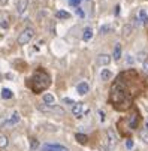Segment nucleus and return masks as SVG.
Returning a JSON list of instances; mask_svg holds the SVG:
<instances>
[{
  "label": "nucleus",
  "instance_id": "obj_8",
  "mask_svg": "<svg viewBox=\"0 0 148 151\" xmlns=\"http://www.w3.org/2000/svg\"><path fill=\"white\" fill-rule=\"evenodd\" d=\"M72 114L75 115V118H82V115H84V105L82 103H75L72 106Z\"/></svg>",
  "mask_w": 148,
  "mask_h": 151
},
{
  "label": "nucleus",
  "instance_id": "obj_25",
  "mask_svg": "<svg viewBox=\"0 0 148 151\" xmlns=\"http://www.w3.org/2000/svg\"><path fill=\"white\" fill-rule=\"evenodd\" d=\"M133 145H135V144H133V141H132L130 138H129L127 141H126V148H127V150H132V148H133Z\"/></svg>",
  "mask_w": 148,
  "mask_h": 151
},
{
  "label": "nucleus",
  "instance_id": "obj_30",
  "mask_svg": "<svg viewBox=\"0 0 148 151\" xmlns=\"http://www.w3.org/2000/svg\"><path fill=\"white\" fill-rule=\"evenodd\" d=\"M138 60L144 63V61H145V52H139V55H138Z\"/></svg>",
  "mask_w": 148,
  "mask_h": 151
},
{
  "label": "nucleus",
  "instance_id": "obj_23",
  "mask_svg": "<svg viewBox=\"0 0 148 151\" xmlns=\"http://www.w3.org/2000/svg\"><path fill=\"white\" fill-rule=\"evenodd\" d=\"M109 32H112V27H111L109 24H105V26L100 27V33H102V35H106V33H109Z\"/></svg>",
  "mask_w": 148,
  "mask_h": 151
},
{
  "label": "nucleus",
  "instance_id": "obj_19",
  "mask_svg": "<svg viewBox=\"0 0 148 151\" xmlns=\"http://www.w3.org/2000/svg\"><path fill=\"white\" fill-rule=\"evenodd\" d=\"M75 138H76V141H78L79 144H87V141H88L87 135H82V133H76Z\"/></svg>",
  "mask_w": 148,
  "mask_h": 151
},
{
  "label": "nucleus",
  "instance_id": "obj_12",
  "mask_svg": "<svg viewBox=\"0 0 148 151\" xmlns=\"http://www.w3.org/2000/svg\"><path fill=\"white\" fill-rule=\"evenodd\" d=\"M27 5H29V0H19V2H18V8H17V11H18L19 15H23V14L27 11Z\"/></svg>",
  "mask_w": 148,
  "mask_h": 151
},
{
  "label": "nucleus",
  "instance_id": "obj_5",
  "mask_svg": "<svg viewBox=\"0 0 148 151\" xmlns=\"http://www.w3.org/2000/svg\"><path fill=\"white\" fill-rule=\"evenodd\" d=\"M106 138H108V151L115 148L117 144H118V136L117 133L114 132V129H108L106 130Z\"/></svg>",
  "mask_w": 148,
  "mask_h": 151
},
{
  "label": "nucleus",
  "instance_id": "obj_9",
  "mask_svg": "<svg viewBox=\"0 0 148 151\" xmlns=\"http://www.w3.org/2000/svg\"><path fill=\"white\" fill-rule=\"evenodd\" d=\"M76 91H78V94H81V96H85L88 91H90V85L84 81V82H79L78 85H76Z\"/></svg>",
  "mask_w": 148,
  "mask_h": 151
},
{
  "label": "nucleus",
  "instance_id": "obj_20",
  "mask_svg": "<svg viewBox=\"0 0 148 151\" xmlns=\"http://www.w3.org/2000/svg\"><path fill=\"white\" fill-rule=\"evenodd\" d=\"M0 94H2V97H3V99H12V96H14V93H12L9 88H3Z\"/></svg>",
  "mask_w": 148,
  "mask_h": 151
},
{
  "label": "nucleus",
  "instance_id": "obj_22",
  "mask_svg": "<svg viewBox=\"0 0 148 151\" xmlns=\"http://www.w3.org/2000/svg\"><path fill=\"white\" fill-rule=\"evenodd\" d=\"M9 145V141L5 135H0V148H6Z\"/></svg>",
  "mask_w": 148,
  "mask_h": 151
},
{
  "label": "nucleus",
  "instance_id": "obj_11",
  "mask_svg": "<svg viewBox=\"0 0 148 151\" xmlns=\"http://www.w3.org/2000/svg\"><path fill=\"white\" fill-rule=\"evenodd\" d=\"M19 120H21L19 112H14V114L8 118V121H5V126H15L17 123H19Z\"/></svg>",
  "mask_w": 148,
  "mask_h": 151
},
{
  "label": "nucleus",
  "instance_id": "obj_14",
  "mask_svg": "<svg viewBox=\"0 0 148 151\" xmlns=\"http://www.w3.org/2000/svg\"><path fill=\"white\" fill-rule=\"evenodd\" d=\"M121 44H115V47H114V52H112V57H114V60L115 61H118L120 58H121Z\"/></svg>",
  "mask_w": 148,
  "mask_h": 151
},
{
  "label": "nucleus",
  "instance_id": "obj_7",
  "mask_svg": "<svg viewBox=\"0 0 148 151\" xmlns=\"http://www.w3.org/2000/svg\"><path fill=\"white\" fill-rule=\"evenodd\" d=\"M42 151H68V148L57 144H45L42 147Z\"/></svg>",
  "mask_w": 148,
  "mask_h": 151
},
{
  "label": "nucleus",
  "instance_id": "obj_2",
  "mask_svg": "<svg viewBox=\"0 0 148 151\" xmlns=\"http://www.w3.org/2000/svg\"><path fill=\"white\" fill-rule=\"evenodd\" d=\"M51 85V76L44 69H37L29 79V87L33 93H42Z\"/></svg>",
  "mask_w": 148,
  "mask_h": 151
},
{
  "label": "nucleus",
  "instance_id": "obj_27",
  "mask_svg": "<svg viewBox=\"0 0 148 151\" xmlns=\"http://www.w3.org/2000/svg\"><path fill=\"white\" fill-rule=\"evenodd\" d=\"M144 72L148 75V55H147V58H145V61H144Z\"/></svg>",
  "mask_w": 148,
  "mask_h": 151
},
{
  "label": "nucleus",
  "instance_id": "obj_10",
  "mask_svg": "<svg viewBox=\"0 0 148 151\" xmlns=\"http://www.w3.org/2000/svg\"><path fill=\"white\" fill-rule=\"evenodd\" d=\"M9 21H11L9 14L0 11V27H2V29H8L9 27Z\"/></svg>",
  "mask_w": 148,
  "mask_h": 151
},
{
  "label": "nucleus",
  "instance_id": "obj_26",
  "mask_svg": "<svg viewBox=\"0 0 148 151\" xmlns=\"http://www.w3.org/2000/svg\"><path fill=\"white\" fill-rule=\"evenodd\" d=\"M130 32H132V26H126L124 27V36H129Z\"/></svg>",
  "mask_w": 148,
  "mask_h": 151
},
{
  "label": "nucleus",
  "instance_id": "obj_35",
  "mask_svg": "<svg viewBox=\"0 0 148 151\" xmlns=\"http://www.w3.org/2000/svg\"><path fill=\"white\" fill-rule=\"evenodd\" d=\"M6 2H8V0H0V5H5Z\"/></svg>",
  "mask_w": 148,
  "mask_h": 151
},
{
  "label": "nucleus",
  "instance_id": "obj_6",
  "mask_svg": "<svg viewBox=\"0 0 148 151\" xmlns=\"http://www.w3.org/2000/svg\"><path fill=\"white\" fill-rule=\"evenodd\" d=\"M111 55L109 54H99L96 57V64L97 66H108V64L111 63Z\"/></svg>",
  "mask_w": 148,
  "mask_h": 151
},
{
  "label": "nucleus",
  "instance_id": "obj_15",
  "mask_svg": "<svg viewBox=\"0 0 148 151\" xmlns=\"http://www.w3.org/2000/svg\"><path fill=\"white\" fill-rule=\"evenodd\" d=\"M111 78H112V72L109 69H102V72H100V79L102 81H109Z\"/></svg>",
  "mask_w": 148,
  "mask_h": 151
},
{
  "label": "nucleus",
  "instance_id": "obj_13",
  "mask_svg": "<svg viewBox=\"0 0 148 151\" xmlns=\"http://www.w3.org/2000/svg\"><path fill=\"white\" fill-rule=\"evenodd\" d=\"M138 19H139V23H141L142 26H148V17H147V12H145L144 9L139 11V14H138Z\"/></svg>",
  "mask_w": 148,
  "mask_h": 151
},
{
  "label": "nucleus",
  "instance_id": "obj_29",
  "mask_svg": "<svg viewBox=\"0 0 148 151\" xmlns=\"http://www.w3.org/2000/svg\"><path fill=\"white\" fill-rule=\"evenodd\" d=\"M76 15H79L81 18H84V17H85V14H84V11H82L81 8H78V9H76Z\"/></svg>",
  "mask_w": 148,
  "mask_h": 151
},
{
  "label": "nucleus",
  "instance_id": "obj_31",
  "mask_svg": "<svg viewBox=\"0 0 148 151\" xmlns=\"http://www.w3.org/2000/svg\"><path fill=\"white\" fill-rule=\"evenodd\" d=\"M30 142H32V150H36V148H37V145H39V144H37V141H36V139H32Z\"/></svg>",
  "mask_w": 148,
  "mask_h": 151
},
{
  "label": "nucleus",
  "instance_id": "obj_28",
  "mask_svg": "<svg viewBox=\"0 0 148 151\" xmlns=\"http://www.w3.org/2000/svg\"><path fill=\"white\" fill-rule=\"evenodd\" d=\"M63 102H65V103H69L70 106H73V105H75V102H73L72 99H69V97H65V99H63Z\"/></svg>",
  "mask_w": 148,
  "mask_h": 151
},
{
  "label": "nucleus",
  "instance_id": "obj_17",
  "mask_svg": "<svg viewBox=\"0 0 148 151\" xmlns=\"http://www.w3.org/2000/svg\"><path fill=\"white\" fill-rule=\"evenodd\" d=\"M93 37V30H91V27H87V29H84V33H82V39L84 40H90Z\"/></svg>",
  "mask_w": 148,
  "mask_h": 151
},
{
  "label": "nucleus",
  "instance_id": "obj_16",
  "mask_svg": "<svg viewBox=\"0 0 148 151\" xmlns=\"http://www.w3.org/2000/svg\"><path fill=\"white\" fill-rule=\"evenodd\" d=\"M42 99H44V103L45 105H54V102H55V99H54V96L51 93H45Z\"/></svg>",
  "mask_w": 148,
  "mask_h": 151
},
{
  "label": "nucleus",
  "instance_id": "obj_4",
  "mask_svg": "<svg viewBox=\"0 0 148 151\" xmlns=\"http://www.w3.org/2000/svg\"><path fill=\"white\" fill-rule=\"evenodd\" d=\"M34 37V30L32 29V27H27V29H24L23 32L19 33V36H18V45H27L29 42L32 40Z\"/></svg>",
  "mask_w": 148,
  "mask_h": 151
},
{
  "label": "nucleus",
  "instance_id": "obj_33",
  "mask_svg": "<svg viewBox=\"0 0 148 151\" xmlns=\"http://www.w3.org/2000/svg\"><path fill=\"white\" fill-rule=\"evenodd\" d=\"M68 2H69L70 5H73V6H76V5H78V3L81 2V0H68Z\"/></svg>",
  "mask_w": 148,
  "mask_h": 151
},
{
  "label": "nucleus",
  "instance_id": "obj_24",
  "mask_svg": "<svg viewBox=\"0 0 148 151\" xmlns=\"http://www.w3.org/2000/svg\"><path fill=\"white\" fill-rule=\"evenodd\" d=\"M133 63H135V57L133 55H126V64H127V66H132Z\"/></svg>",
  "mask_w": 148,
  "mask_h": 151
},
{
  "label": "nucleus",
  "instance_id": "obj_21",
  "mask_svg": "<svg viewBox=\"0 0 148 151\" xmlns=\"http://www.w3.org/2000/svg\"><path fill=\"white\" fill-rule=\"evenodd\" d=\"M139 138H141L142 142L148 144V130H145V129H144V130H141L139 132Z\"/></svg>",
  "mask_w": 148,
  "mask_h": 151
},
{
  "label": "nucleus",
  "instance_id": "obj_37",
  "mask_svg": "<svg viewBox=\"0 0 148 151\" xmlns=\"http://www.w3.org/2000/svg\"><path fill=\"white\" fill-rule=\"evenodd\" d=\"M0 79H2V75H0Z\"/></svg>",
  "mask_w": 148,
  "mask_h": 151
},
{
  "label": "nucleus",
  "instance_id": "obj_1",
  "mask_svg": "<svg viewBox=\"0 0 148 151\" xmlns=\"http://www.w3.org/2000/svg\"><path fill=\"white\" fill-rule=\"evenodd\" d=\"M142 78L133 69L121 72L111 85L109 103L117 111H127L132 108L135 97L142 91Z\"/></svg>",
  "mask_w": 148,
  "mask_h": 151
},
{
  "label": "nucleus",
  "instance_id": "obj_34",
  "mask_svg": "<svg viewBox=\"0 0 148 151\" xmlns=\"http://www.w3.org/2000/svg\"><path fill=\"white\" fill-rule=\"evenodd\" d=\"M120 14V6H115V15Z\"/></svg>",
  "mask_w": 148,
  "mask_h": 151
},
{
  "label": "nucleus",
  "instance_id": "obj_32",
  "mask_svg": "<svg viewBox=\"0 0 148 151\" xmlns=\"http://www.w3.org/2000/svg\"><path fill=\"white\" fill-rule=\"evenodd\" d=\"M99 120H100L102 123L105 121V112H103V111H99Z\"/></svg>",
  "mask_w": 148,
  "mask_h": 151
},
{
  "label": "nucleus",
  "instance_id": "obj_18",
  "mask_svg": "<svg viewBox=\"0 0 148 151\" xmlns=\"http://www.w3.org/2000/svg\"><path fill=\"white\" fill-rule=\"evenodd\" d=\"M55 18H58V19H69L70 14L66 12V11H57L55 12Z\"/></svg>",
  "mask_w": 148,
  "mask_h": 151
},
{
  "label": "nucleus",
  "instance_id": "obj_3",
  "mask_svg": "<svg viewBox=\"0 0 148 151\" xmlns=\"http://www.w3.org/2000/svg\"><path fill=\"white\" fill-rule=\"evenodd\" d=\"M139 123H141V114H139L138 109H135V108H133L132 114H130L129 117H126V118H121V120L117 123V126H118V129H120L121 135L129 136V135H132V132L135 130V129H138Z\"/></svg>",
  "mask_w": 148,
  "mask_h": 151
},
{
  "label": "nucleus",
  "instance_id": "obj_36",
  "mask_svg": "<svg viewBox=\"0 0 148 151\" xmlns=\"http://www.w3.org/2000/svg\"><path fill=\"white\" fill-rule=\"evenodd\" d=\"M145 127H147V130H148V121H147V124H145Z\"/></svg>",
  "mask_w": 148,
  "mask_h": 151
}]
</instances>
